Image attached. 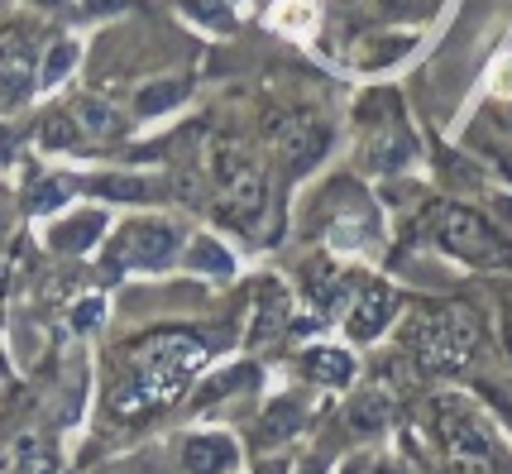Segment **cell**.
<instances>
[{
	"label": "cell",
	"instance_id": "cell-24",
	"mask_svg": "<svg viewBox=\"0 0 512 474\" xmlns=\"http://www.w3.org/2000/svg\"><path fill=\"white\" fill-rule=\"evenodd\" d=\"M436 0H383V10L388 15H426Z\"/></svg>",
	"mask_w": 512,
	"mask_h": 474
},
{
	"label": "cell",
	"instance_id": "cell-2",
	"mask_svg": "<svg viewBox=\"0 0 512 474\" xmlns=\"http://www.w3.org/2000/svg\"><path fill=\"white\" fill-rule=\"evenodd\" d=\"M422 230L441 249H450L455 259L479 264V269H493V264H508V259H512L508 240H503V235H498L484 216H474V211H465V206H450V202L426 206Z\"/></svg>",
	"mask_w": 512,
	"mask_h": 474
},
{
	"label": "cell",
	"instance_id": "cell-19",
	"mask_svg": "<svg viewBox=\"0 0 512 474\" xmlns=\"http://www.w3.org/2000/svg\"><path fill=\"white\" fill-rule=\"evenodd\" d=\"M96 192L101 197H149V182H134V178H106V182H96Z\"/></svg>",
	"mask_w": 512,
	"mask_h": 474
},
{
	"label": "cell",
	"instance_id": "cell-11",
	"mask_svg": "<svg viewBox=\"0 0 512 474\" xmlns=\"http://www.w3.org/2000/svg\"><path fill=\"white\" fill-rule=\"evenodd\" d=\"M302 369H307V379H316V384H326V388H345L355 379V360H350L345 350H335V345L307 350V355H302Z\"/></svg>",
	"mask_w": 512,
	"mask_h": 474
},
{
	"label": "cell",
	"instance_id": "cell-14",
	"mask_svg": "<svg viewBox=\"0 0 512 474\" xmlns=\"http://www.w3.org/2000/svg\"><path fill=\"white\" fill-rule=\"evenodd\" d=\"M350 422H355V431H383L388 422H393V398H388L383 388L359 393L355 407H350Z\"/></svg>",
	"mask_w": 512,
	"mask_h": 474
},
{
	"label": "cell",
	"instance_id": "cell-18",
	"mask_svg": "<svg viewBox=\"0 0 512 474\" xmlns=\"http://www.w3.org/2000/svg\"><path fill=\"white\" fill-rule=\"evenodd\" d=\"M297 427H302V407H297V403H278V407H268V417H264V436H292Z\"/></svg>",
	"mask_w": 512,
	"mask_h": 474
},
{
	"label": "cell",
	"instance_id": "cell-1",
	"mask_svg": "<svg viewBox=\"0 0 512 474\" xmlns=\"http://www.w3.org/2000/svg\"><path fill=\"white\" fill-rule=\"evenodd\" d=\"M201 360H206V350L187 331H158V336L139 340L130 350V360H125V384H115V412L120 417H144L154 407L173 403Z\"/></svg>",
	"mask_w": 512,
	"mask_h": 474
},
{
	"label": "cell",
	"instance_id": "cell-9",
	"mask_svg": "<svg viewBox=\"0 0 512 474\" xmlns=\"http://www.w3.org/2000/svg\"><path fill=\"white\" fill-rule=\"evenodd\" d=\"M388 316H393V293H388L383 283H364V288H355L345 331H350V340H379L383 326H388Z\"/></svg>",
	"mask_w": 512,
	"mask_h": 474
},
{
	"label": "cell",
	"instance_id": "cell-23",
	"mask_svg": "<svg viewBox=\"0 0 512 474\" xmlns=\"http://www.w3.org/2000/svg\"><path fill=\"white\" fill-rule=\"evenodd\" d=\"M77 139V130L67 125V120H48L44 125V144H53V149H63V144H72Z\"/></svg>",
	"mask_w": 512,
	"mask_h": 474
},
{
	"label": "cell",
	"instance_id": "cell-10",
	"mask_svg": "<svg viewBox=\"0 0 512 474\" xmlns=\"http://www.w3.org/2000/svg\"><path fill=\"white\" fill-rule=\"evenodd\" d=\"M230 465H235V441H230V436L201 431V436H192V441L182 446V470L187 474H225Z\"/></svg>",
	"mask_w": 512,
	"mask_h": 474
},
{
	"label": "cell",
	"instance_id": "cell-13",
	"mask_svg": "<svg viewBox=\"0 0 512 474\" xmlns=\"http://www.w3.org/2000/svg\"><path fill=\"white\" fill-rule=\"evenodd\" d=\"M10 455H15V474H58V451L44 436H20Z\"/></svg>",
	"mask_w": 512,
	"mask_h": 474
},
{
	"label": "cell",
	"instance_id": "cell-17",
	"mask_svg": "<svg viewBox=\"0 0 512 474\" xmlns=\"http://www.w3.org/2000/svg\"><path fill=\"white\" fill-rule=\"evenodd\" d=\"M96 230H101V216H77L72 226H63L58 235H53V245H63V249H87Z\"/></svg>",
	"mask_w": 512,
	"mask_h": 474
},
{
	"label": "cell",
	"instance_id": "cell-8",
	"mask_svg": "<svg viewBox=\"0 0 512 474\" xmlns=\"http://www.w3.org/2000/svg\"><path fill=\"white\" fill-rule=\"evenodd\" d=\"M34 77V48L20 29H0V106H20Z\"/></svg>",
	"mask_w": 512,
	"mask_h": 474
},
{
	"label": "cell",
	"instance_id": "cell-25",
	"mask_svg": "<svg viewBox=\"0 0 512 474\" xmlns=\"http://www.w3.org/2000/svg\"><path fill=\"white\" fill-rule=\"evenodd\" d=\"M259 474H288V465H283V460H264V465H259Z\"/></svg>",
	"mask_w": 512,
	"mask_h": 474
},
{
	"label": "cell",
	"instance_id": "cell-5",
	"mask_svg": "<svg viewBox=\"0 0 512 474\" xmlns=\"http://www.w3.org/2000/svg\"><path fill=\"white\" fill-rule=\"evenodd\" d=\"M441 441H446L450 465L460 474H493V460H498V455H493V441L469 412L441 407Z\"/></svg>",
	"mask_w": 512,
	"mask_h": 474
},
{
	"label": "cell",
	"instance_id": "cell-21",
	"mask_svg": "<svg viewBox=\"0 0 512 474\" xmlns=\"http://www.w3.org/2000/svg\"><path fill=\"white\" fill-rule=\"evenodd\" d=\"M192 264H197V269H211V273H225V269H230V259H225V254L211 245V240H201V245L192 249Z\"/></svg>",
	"mask_w": 512,
	"mask_h": 474
},
{
	"label": "cell",
	"instance_id": "cell-20",
	"mask_svg": "<svg viewBox=\"0 0 512 474\" xmlns=\"http://www.w3.org/2000/svg\"><path fill=\"white\" fill-rule=\"evenodd\" d=\"M72 58H77V48H72V44H58V48H53V58H48L44 72H39V77H44V87H53V82H58V77L72 68Z\"/></svg>",
	"mask_w": 512,
	"mask_h": 474
},
{
	"label": "cell",
	"instance_id": "cell-12",
	"mask_svg": "<svg viewBox=\"0 0 512 474\" xmlns=\"http://www.w3.org/2000/svg\"><path fill=\"white\" fill-rule=\"evenodd\" d=\"M72 115H77V130L91 139H115L125 125H120V111L115 106H106L101 96H82L77 106H72Z\"/></svg>",
	"mask_w": 512,
	"mask_h": 474
},
{
	"label": "cell",
	"instance_id": "cell-15",
	"mask_svg": "<svg viewBox=\"0 0 512 474\" xmlns=\"http://www.w3.org/2000/svg\"><path fill=\"white\" fill-rule=\"evenodd\" d=\"M407 154H412V139L402 135L398 125H383V135L369 144V163L374 168H398L393 158H407Z\"/></svg>",
	"mask_w": 512,
	"mask_h": 474
},
{
	"label": "cell",
	"instance_id": "cell-6",
	"mask_svg": "<svg viewBox=\"0 0 512 474\" xmlns=\"http://www.w3.org/2000/svg\"><path fill=\"white\" fill-rule=\"evenodd\" d=\"M268 139H273V149L288 158L292 168H307L326 149V125L307 111H283V115H268Z\"/></svg>",
	"mask_w": 512,
	"mask_h": 474
},
{
	"label": "cell",
	"instance_id": "cell-16",
	"mask_svg": "<svg viewBox=\"0 0 512 474\" xmlns=\"http://www.w3.org/2000/svg\"><path fill=\"white\" fill-rule=\"evenodd\" d=\"M283 312H288V302H283V293L268 283L264 293H259V326H254V340L273 336V331H283Z\"/></svg>",
	"mask_w": 512,
	"mask_h": 474
},
{
	"label": "cell",
	"instance_id": "cell-27",
	"mask_svg": "<svg viewBox=\"0 0 512 474\" xmlns=\"http://www.w3.org/2000/svg\"><path fill=\"white\" fill-rule=\"evenodd\" d=\"M493 474H512V465H503V460H493Z\"/></svg>",
	"mask_w": 512,
	"mask_h": 474
},
{
	"label": "cell",
	"instance_id": "cell-3",
	"mask_svg": "<svg viewBox=\"0 0 512 474\" xmlns=\"http://www.w3.org/2000/svg\"><path fill=\"white\" fill-rule=\"evenodd\" d=\"M412 355L436 369V374H450V369H465L479 350V321L465 307H450V312H431L412 326Z\"/></svg>",
	"mask_w": 512,
	"mask_h": 474
},
{
	"label": "cell",
	"instance_id": "cell-22",
	"mask_svg": "<svg viewBox=\"0 0 512 474\" xmlns=\"http://www.w3.org/2000/svg\"><path fill=\"white\" fill-rule=\"evenodd\" d=\"M178 96H182V87H173V82H168V91H139V111L154 115V111H163V106H173Z\"/></svg>",
	"mask_w": 512,
	"mask_h": 474
},
{
	"label": "cell",
	"instance_id": "cell-4",
	"mask_svg": "<svg viewBox=\"0 0 512 474\" xmlns=\"http://www.w3.org/2000/svg\"><path fill=\"white\" fill-rule=\"evenodd\" d=\"M211 173L221 187V216L235 226H254L264 216V168L235 144V139H216L211 144Z\"/></svg>",
	"mask_w": 512,
	"mask_h": 474
},
{
	"label": "cell",
	"instance_id": "cell-26",
	"mask_svg": "<svg viewBox=\"0 0 512 474\" xmlns=\"http://www.w3.org/2000/svg\"><path fill=\"white\" fill-rule=\"evenodd\" d=\"M302 474H326V460H307V465H302Z\"/></svg>",
	"mask_w": 512,
	"mask_h": 474
},
{
	"label": "cell",
	"instance_id": "cell-7",
	"mask_svg": "<svg viewBox=\"0 0 512 474\" xmlns=\"http://www.w3.org/2000/svg\"><path fill=\"white\" fill-rule=\"evenodd\" d=\"M173 226L168 221H134V226L120 230V245H115V264H144V269H158L173 259Z\"/></svg>",
	"mask_w": 512,
	"mask_h": 474
},
{
	"label": "cell",
	"instance_id": "cell-28",
	"mask_svg": "<svg viewBox=\"0 0 512 474\" xmlns=\"http://www.w3.org/2000/svg\"><path fill=\"white\" fill-rule=\"evenodd\" d=\"M34 5H63V0H34Z\"/></svg>",
	"mask_w": 512,
	"mask_h": 474
}]
</instances>
